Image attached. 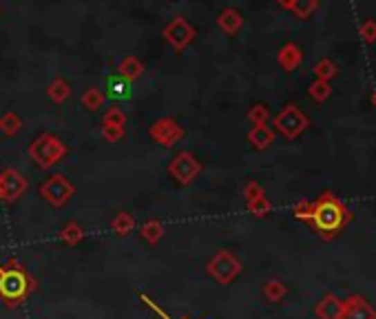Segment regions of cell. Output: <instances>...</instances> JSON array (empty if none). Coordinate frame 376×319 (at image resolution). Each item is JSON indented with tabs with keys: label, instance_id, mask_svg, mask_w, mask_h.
Listing matches in <instances>:
<instances>
[{
	"label": "cell",
	"instance_id": "obj_1",
	"mask_svg": "<svg viewBox=\"0 0 376 319\" xmlns=\"http://www.w3.org/2000/svg\"><path fill=\"white\" fill-rule=\"evenodd\" d=\"M36 288L38 282L31 277V273L20 259L11 257L5 264H0V304L5 309H18L29 300V295Z\"/></svg>",
	"mask_w": 376,
	"mask_h": 319
},
{
	"label": "cell",
	"instance_id": "obj_2",
	"mask_svg": "<svg viewBox=\"0 0 376 319\" xmlns=\"http://www.w3.org/2000/svg\"><path fill=\"white\" fill-rule=\"evenodd\" d=\"M350 220H352L350 209L334 196V193L323 191L321 196L312 202L310 226L323 239H334L350 224Z\"/></svg>",
	"mask_w": 376,
	"mask_h": 319
},
{
	"label": "cell",
	"instance_id": "obj_3",
	"mask_svg": "<svg viewBox=\"0 0 376 319\" xmlns=\"http://www.w3.org/2000/svg\"><path fill=\"white\" fill-rule=\"evenodd\" d=\"M66 153H69V146H66L58 135L49 131L40 133L38 138H33L31 144L27 146V155L44 171L62 162Z\"/></svg>",
	"mask_w": 376,
	"mask_h": 319
},
{
	"label": "cell",
	"instance_id": "obj_4",
	"mask_svg": "<svg viewBox=\"0 0 376 319\" xmlns=\"http://www.w3.org/2000/svg\"><path fill=\"white\" fill-rule=\"evenodd\" d=\"M242 270H244L242 259H239L233 250H228V248L217 250V253H215L208 259V264H206V273L217 284H222V286L233 284L239 275H242Z\"/></svg>",
	"mask_w": 376,
	"mask_h": 319
},
{
	"label": "cell",
	"instance_id": "obj_5",
	"mask_svg": "<svg viewBox=\"0 0 376 319\" xmlns=\"http://www.w3.org/2000/svg\"><path fill=\"white\" fill-rule=\"evenodd\" d=\"M38 193H40V198L47 204H51L53 209H62L75 196V187L64 173H51L40 184Z\"/></svg>",
	"mask_w": 376,
	"mask_h": 319
},
{
	"label": "cell",
	"instance_id": "obj_6",
	"mask_svg": "<svg viewBox=\"0 0 376 319\" xmlns=\"http://www.w3.org/2000/svg\"><path fill=\"white\" fill-rule=\"evenodd\" d=\"M272 124H275V129L272 131H277L281 133L286 140H297L299 135L310 127V120H307L305 113L299 109V107H294V105H286L283 107L275 120H272Z\"/></svg>",
	"mask_w": 376,
	"mask_h": 319
},
{
	"label": "cell",
	"instance_id": "obj_7",
	"mask_svg": "<svg viewBox=\"0 0 376 319\" xmlns=\"http://www.w3.org/2000/svg\"><path fill=\"white\" fill-rule=\"evenodd\" d=\"M166 171H168V175L173 178L179 187H188V184H193V182H195L202 175L204 166H202V162L190 151H179L168 162Z\"/></svg>",
	"mask_w": 376,
	"mask_h": 319
},
{
	"label": "cell",
	"instance_id": "obj_8",
	"mask_svg": "<svg viewBox=\"0 0 376 319\" xmlns=\"http://www.w3.org/2000/svg\"><path fill=\"white\" fill-rule=\"evenodd\" d=\"M162 36H164V40H166L175 51H184L188 44L195 40L197 31H195V27H193L190 22L186 20V16H175V18L170 20L168 25L162 29Z\"/></svg>",
	"mask_w": 376,
	"mask_h": 319
},
{
	"label": "cell",
	"instance_id": "obj_9",
	"mask_svg": "<svg viewBox=\"0 0 376 319\" xmlns=\"http://www.w3.org/2000/svg\"><path fill=\"white\" fill-rule=\"evenodd\" d=\"M184 135H186L184 127L175 118H159L149 127V138L157 144H162L164 149H173Z\"/></svg>",
	"mask_w": 376,
	"mask_h": 319
},
{
	"label": "cell",
	"instance_id": "obj_10",
	"mask_svg": "<svg viewBox=\"0 0 376 319\" xmlns=\"http://www.w3.org/2000/svg\"><path fill=\"white\" fill-rule=\"evenodd\" d=\"M29 189V180L20 173L18 169H5L0 173V200L5 202H16L27 193Z\"/></svg>",
	"mask_w": 376,
	"mask_h": 319
},
{
	"label": "cell",
	"instance_id": "obj_11",
	"mask_svg": "<svg viewBox=\"0 0 376 319\" xmlns=\"http://www.w3.org/2000/svg\"><path fill=\"white\" fill-rule=\"evenodd\" d=\"M341 319H376V311L366 302V298L361 295H350L348 300H343V315Z\"/></svg>",
	"mask_w": 376,
	"mask_h": 319
},
{
	"label": "cell",
	"instance_id": "obj_12",
	"mask_svg": "<svg viewBox=\"0 0 376 319\" xmlns=\"http://www.w3.org/2000/svg\"><path fill=\"white\" fill-rule=\"evenodd\" d=\"M217 27L226 33V36H235L244 27V16L242 11L235 7H224L217 14Z\"/></svg>",
	"mask_w": 376,
	"mask_h": 319
},
{
	"label": "cell",
	"instance_id": "obj_13",
	"mask_svg": "<svg viewBox=\"0 0 376 319\" xmlns=\"http://www.w3.org/2000/svg\"><path fill=\"white\" fill-rule=\"evenodd\" d=\"M277 62L281 69H286V71H294L297 67L303 62V51L299 44H294V42H286L283 47L279 49L277 53Z\"/></svg>",
	"mask_w": 376,
	"mask_h": 319
},
{
	"label": "cell",
	"instance_id": "obj_14",
	"mask_svg": "<svg viewBox=\"0 0 376 319\" xmlns=\"http://www.w3.org/2000/svg\"><path fill=\"white\" fill-rule=\"evenodd\" d=\"M314 313L319 319H341V315H343V300H341L339 295L330 293L316 304Z\"/></svg>",
	"mask_w": 376,
	"mask_h": 319
},
{
	"label": "cell",
	"instance_id": "obj_15",
	"mask_svg": "<svg viewBox=\"0 0 376 319\" xmlns=\"http://www.w3.org/2000/svg\"><path fill=\"white\" fill-rule=\"evenodd\" d=\"M107 91L105 96L113 98V100H129L131 98V87L133 83H129V80H124L122 76H107V83H105Z\"/></svg>",
	"mask_w": 376,
	"mask_h": 319
},
{
	"label": "cell",
	"instance_id": "obj_16",
	"mask_svg": "<svg viewBox=\"0 0 376 319\" xmlns=\"http://www.w3.org/2000/svg\"><path fill=\"white\" fill-rule=\"evenodd\" d=\"M248 142L255 146L257 151H266L272 146V142H275V131H272L268 124H264V127H253L248 131Z\"/></svg>",
	"mask_w": 376,
	"mask_h": 319
},
{
	"label": "cell",
	"instance_id": "obj_17",
	"mask_svg": "<svg viewBox=\"0 0 376 319\" xmlns=\"http://www.w3.org/2000/svg\"><path fill=\"white\" fill-rule=\"evenodd\" d=\"M279 7L292 11L294 18L307 20L319 9V3H316V0H294V3H292V0H283V3H279Z\"/></svg>",
	"mask_w": 376,
	"mask_h": 319
},
{
	"label": "cell",
	"instance_id": "obj_18",
	"mask_svg": "<svg viewBox=\"0 0 376 319\" xmlns=\"http://www.w3.org/2000/svg\"><path fill=\"white\" fill-rule=\"evenodd\" d=\"M109 229L116 233L118 237H127V235H131L135 231V218H133L131 213H127V211H118L111 218Z\"/></svg>",
	"mask_w": 376,
	"mask_h": 319
},
{
	"label": "cell",
	"instance_id": "obj_19",
	"mask_svg": "<svg viewBox=\"0 0 376 319\" xmlns=\"http://www.w3.org/2000/svg\"><path fill=\"white\" fill-rule=\"evenodd\" d=\"M142 74H144V64H142V60L138 58V55H127V58H122L120 64H118V76H122L124 80H129V83L138 80Z\"/></svg>",
	"mask_w": 376,
	"mask_h": 319
},
{
	"label": "cell",
	"instance_id": "obj_20",
	"mask_svg": "<svg viewBox=\"0 0 376 319\" xmlns=\"http://www.w3.org/2000/svg\"><path fill=\"white\" fill-rule=\"evenodd\" d=\"M47 96L51 102H55V105H64V102L71 98V85L60 76L53 78L51 85L47 87Z\"/></svg>",
	"mask_w": 376,
	"mask_h": 319
},
{
	"label": "cell",
	"instance_id": "obj_21",
	"mask_svg": "<svg viewBox=\"0 0 376 319\" xmlns=\"http://www.w3.org/2000/svg\"><path fill=\"white\" fill-rule=\"evenodd\" d=\"M84 237H87L84 226H80L75 220L66 222V224L62 226V231L58 233V239H60V242H64L66 246H75V244L82 242Z\"/></svg>",
	"mask_w": 376,
	"mask_h": 319
},
{
	"label": "cell",
	"instance_id": "obj_22",
	"mask_svg": "<svg viewBox=\"0 0 376 319\" xmlns=\"http://www.w3.org/2000/svg\"><path fill=\"white\" fill-rule=\"evenodd\" d=\"M140 237L144 239V242H149L151 246H155L159 239L164 237V224L151 218V220H146L142 226H140Z\"/></svg>",
	"mask_w": 376,
	"mask_h": 319
},
{
	"label": "cell",
	"instance_id": "obj_23",
	"mask_svg": "<svg viewBox=\"0 0 376 319\" xmlns=\"http://www.w3.org/2000/svg\"><path fill=\"white\" fill-rule=\"evenodd\" d=\"M20 131H22V118L16 111H5L0 116V133L7 135V138H14Z\"/></svg>",
	"mask_w": 376,
	"mask_h": 319
},
{
	"label": "cell",
	"instance_id": "obj_24",
	"mask_svg": "<svg viewBox=\"0 0 376 319\" xmlns=\"http://www.w3.org/2000/svg\"><path fill=\"white\" fill-rule=\"evenodd\" d=\"M80 100H82V107H84L87 111H98L102 105H105L107 96H105V91L98 89V87H87L82 98H80Z\"/></svg>",
	"mask_w": 376,
	"mask_h": 319
},
{
	"label": "cell",
	"instance_id": "obj_25",
	"mask_svg": "<svg viewBox=\"0 0 376 319\" xmlns=\"http://www.w3.org/2000/svg\"><path fill=\"white\" fill-rule=\"evenodd\" d=\"M286 295H288V286L281 279H268L264 284V298L268 302L277 304V302H281L283 298H286Z\"/></svg>",
	"mask_w": 376,
	"mask_h": 319
},
{
	"label": "cell",
	"instance_id": "obj_26",
	"mask_svg": "<svg viewBox=\"0 0 376 319\" xmlns=\"http://www.w3.org/2000/svg\"><path fill=\"white\" fill-rule=\"evenodd\" d=\"M102 127H116V129H127V113L120 107L107 109L105 118H102Z\"/></svg>",
	"mask_w": 376,
	"mask_h": 319
},
{
	"label": "cell",
	"instance_id": "obj_27",
	"mask_svg": "<svg viewBox=\"0 0 376 319\" xmlns=\"http://www.w3.org/2000/svg\"><path fill=\"white\" fill-rule=\"evenodd\" d=\"M314 76H316V80L330 83V80L339 76V67H337L332 60H330V58H321V60L314 64Z\"/></svg>",
	"mask_w": 376,
	"mask_h": 319
},
{
	"label": "cell",
	"instance_id": "obj_28",
	"mask_svg": "<svg viewBox=\"0 0 376 319\" xmlns=\"http://www.w3.org/2000/svg\"><path fill=\"white\" fill-rule=\"evenodd\" d=\"M246 118L250 120L253 127H264V124H268V120H270V109L266 105H261V102H257V105L248 109Z\"/></svg>",
	"mask_w": 376,
	"mask_h": 319
},
{
	"label": "cell",
	"instance_id": "obj_29",
	"mask_svg": "<svg viewBox=\"0 0 376 319\" xmlns=\"http://www.w3.org/2000/svg\"><path fill=\"white\" fill-rule=\"evenodd\" d=\"M307 96H310L314 102H325L330 96H332V85L323 83V80H314V83L307 87Z\"/></svg>",
	"mask_w": 376,
	"mask_h": 319
},
{
	"label": "cell",
	"instance_id": "obj_30",
	"mask_svg": "<svg viewBox=\"0 0 376 319\" xmlns=\"http://www.w3.org/2000/svg\"><path fill=\"white\" fill-rule=\"evenodd\" d=\"M246 207H248L250 213L255 215V218H266V215L272 211V202L268 200V196H264V198H259V200L248 202Z\"/></svg>",
	"mask_w": 376,
	"mask_h": 319
},
{
	"label": "cell",
	"instance_id": "obj_31",
	"mask_svg": "<svg viewBox=\"0 0 376 319\" xmlns=\"http://www.w3.org/2000/svg\"><path fill=\"white\" fill-rule=\"evenodd\" d=\"M292 213H294V218H297V220H301V222H305V224H310V218H312V202H310V200H301V202H297V204H294Z\"/></svg>",
	"mask_w": 376,
	"mask_h": 319
},
{
	"label": "cell",
	"instance_id": "obj_32",
	"mask_svg": "<svg viewBox=\"0 0 376 319\" xmlns=\"http://www.w3.org/2000/svg\"><path fill=\"white\" fill-rule=\"evenodd\" d=\"M140 300L146 304V306H149V309L159 317V319H175V317H170L164 309H162V306H159L153 298H151V295H146V293H140ZM179 319H188V317H179Z\"/></svg>",
	"mask_w": 376,
	"mask_h": 319
},
{
	"label": "cell",
	"instance_id": "obj_33",
	"mask_svg": "<svg viewBox=\"0 0 376 319\" xmlns=\"http://www.w3.org/2000/svg\"><path fill=\"white\" fill-rule=\"evenodd\" d=\"M266 196V191H264V187L259 184V182H248L246 184V189H244V198H246V204L248 202H253V200H259V198H264Z\"/></svg>",
	"mask_w": 376,
	"mask_h": 319
},
{
	"label": "cell",
	"instance_id": "obj_34",
	"mask_svg": "<svg viewBox=\"0 0 376 319\" xmlns=\"http://www.w3.org/2000/svg\"><path fill=\"white\" fill-rule=\"evenodd\" d=\"M359 33H361V38L366 40L368 44L376 42V20H366V22H363Z\"/></svg>",
	"mask_w": 376,
	"mask_h": 319
},
{
	"label": "cell",
	"instance_id": "obj_35",
	"mask_svg": "<svg viewBox=\"0 0 376 319\" xmlns=\"http://www.w3.org/2000/svg\"><path fill=\"white\" fill-rule=\"evenodd\" d=\"M127 129H116V127H102V138L107 142H120L124 138Z\"/></svg>",
	"mask_w": 376,
	"mask_h": 319
},
{
	"label": "cell",
	"instance_id": "obj_36",
	"mask_svg": "<svg viewBox=\"0 0 376 319\" xmlns=\"http://www.w3.org/2000/svg\"><path fill=\"white\" fill-rule=\"evenodd\" d=\"M372 105L376 107V91H374V94H372Z\"/></svg>",
	"mask_w": 376,
	"mask_h": 319
}]
</instances>
